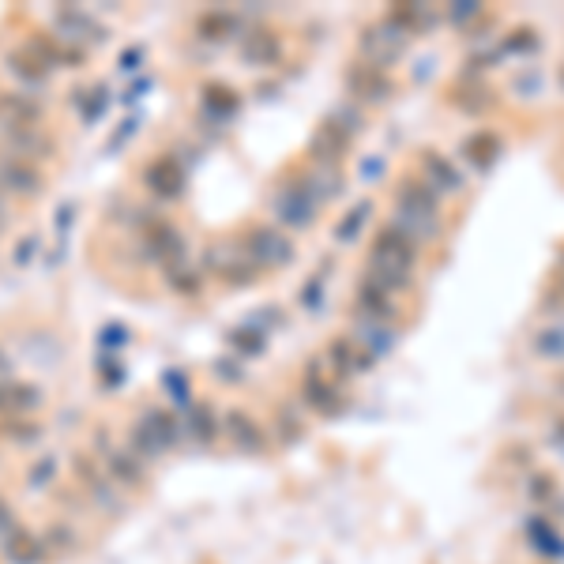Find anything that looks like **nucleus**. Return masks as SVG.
<instances>
[{
    "label": "nucleus",
    "mask_w": 564,
    "mask_h": 564,
    "mask_svg": "<svg viewBox=\"0 0 564 564\" xmlns=\"http://www.w3.org/2000/svg\"><path fill=\"white\" fill-rule=\"evenodd\" d=\"M414 237L403 234V230H384V234L376 237L373 245V275L369 279H376L380 286H403L410 275V264H414Z\"/></svg>",
    "instance_id": "1"
},
{
    "label": "nucleus",
    "mask_w": 564,
    "mask_h": 564,
    "mask_svg": "<svg viewBox=\"0 0 564 564\" xmlns=\"http://www.w3.org/2000/svg\"><path fill=\"white\" fill-rule=\"evenodd\" d=\"M136 226H140V249L147 260H158L162 267L185 260V241L173 230L170 219H162L155 211H140Z\"/></svg>",
    "instance_id": "2"
},
{
    "label": "nucleus",
    "mask_w": 564,
    "mask_h": 564,
    "mask_svg": "<svg viewBox=\"0 0 564 564\" xmlns=\"http://www.w3.org/2000/svg\"><path fill=\"white\" fill-rule=\"evenodd\" d=\"M0 192H12L19 200H38L46 192V173L38 170L34 162L12 158L0 147Z\"/></svg>",
    "instance_id": "3"
},
{
    "label": "nucleus",
    "mask_w": 564,
    "mask_h": 564,
    "mask_svg": "<svg viewBox=\"0 0 564 564\" xmlns=\"http://www.w3.org/2000/svg\"><path fill=\"white\" fill-rule=\"evenodd\" d=\"M53 27L61 31V38L68 46L87 49V46H102V42H106V27H102L91 12L76 8V4H61V8L53 12Z\"/></svg>",
    "instance_id": "4"
},
{
    "label": "nucleus",
    "mask_w": 564,
    "mask_h": 564,
    "mask_svg": "<svg viewBox=\"0 0 564 564\" xmlns=\"http://www.w3.org/2000/svg\"><path fill=\"white\" fill-rule=\"evenodd\" d=\"M0 147L12 158H23V162H49L57 158V140L49 136L46 128H0Z\"/></svg>",
    "instance_id": "5"
},
{
    "label": "nucleus",
    "mask_w": 564,
    "mask_h": 564,
    "mask_svg": "<svg viewBox=\"0 0 564 564\" xmlns=\"http://www.w3.org/2000/svg\"><path fill=\"white\" fill-rule=\"evenodd\" d=\"M241 249H245V256H249L252 264L264 267V271L282 267L294 256V245H290L279 230H271V226H252L249 234L241 237Z\"/></svg>",
    "instance_id": "6"
},
{
    "label": "nucleus",
    "mask_w": 564,
    "mask_h": 564,
    "mask_svg": "<svg viewBox=\"0 0 564 564\" xmlns=\"http://www.w3.org/2000/svg\"><path fill=\"white\" fill-rule=\"evenodd\" d=\"M46 106L27 91H0V128H42Z\"/></svg>",
    "instance_id": "7"
},
{
    "label": "nucleus",
    "mask_w": 564,
    "mask_h": 564,
    "mask_svg": "<svg viewBox=\"0 0 564 564\" xmlns=\"http://www.w3.org/2000/svg\"><path fill=\"white\" fill-rule=\"evenodd\" d=\"M275 215H279L282 226H309L316 215V192L309 188V181H298V185H286L275 196Z\"/></svg>",
    "instance_id": "8"
},
{
    "label": "nucleus",
    "mask_w": 564,
    "mask_h": 564,
    "mask_svg": "<svg viewBox=\"0 0 564 564\" xmlns=\"http://www.w3.org/2000/svg\"><path fill=\"white\" fill-rule=\"evenodd\" d=\"M143 185H147V192L158 196V200H177V196L185 192V173H181V166H177L173 155H158L143 166Z\"/></svg>",
    "instance_id": "9"
},
{
    "label": "nucleus",
    "mask_w": 564,
    "mask_h": 564,
    "mask_svg": "<svg viewBox=\"0 0 564 564\" xmlns=\"http://www.w3.org/2000/svg\"><path fill=\"white\" fill-rule=\"evenodd\" d=\"M102 470L110 474L113 486H125V489L143 486V459L132 452V448H113V444H106V448H102Z\"/></svg>",
    "instance_id": "10"
},
{
    "label": "nucleus",
    "mask_w": 564,
    "mask_h": 564,
    "mask_svg": "<svg viewBox=\"0 0 564 564\" xmlns=\"http://www.w3.org/2000/svg\"><path fill=\"white\" fill-rule=\"evenodd\" d=\"M72 470H76V478L83 482V489H87V493H91V497H94L98 504H102V508H110V512H113V508H121V501L113 497L110 474L98 467L91 455H87V452L72 455Z\"/></svg>",
    "instance_id": "11"
},
{
    "label": "nucleus",
    "mask_w": 564,
    "mask_h": 564,
    "mask_svg": "<svg viewBox=\"0 0 564 564\" xmlns=\"http://www.w3.org/2000/svg\"><path fill=\"white\" fill-rule=\"evenodd\" d=\"M301 395H305V403H309V407L324 410V414H335V410L343 407V395H339V388H335L328 376H324V369H320L316 361L309 365V369H305Z\"/></svg>",
    "instance_id": "12"
},
{
    "label": "nucleus",
    "mask_w": 564,
    "mask_h": 564,
    "mask_svg": "<svg viewBox=\"0 0 564 564\" xmlns=\"http://www.w3.org/2000/svg\"><path fill=\"white\" fill-rule=\"evenodd\" d=\"M42 403V392L27 380H4L0 384V418H23Z\"/></svg>",
    "instance_id": "13"
},
{
    "label": "nucleus",
    "mask_w": 564,
    "mask_h": 564,
    "mask_svg": "<svg viewBox=\"0 0 564 564\" xmlns=\"http://www.w3.org/2000/svg\"><path fill=\"white\" fill-rule=\"evenodd\" d=\"M226 437L234 440V448H241V452H260L264 448V429L252 422L245 410L226 414Z\"/></svg>",
    "instance_id": "14"
},
{
    "label": "nucleus",
    "mask_w": 564,
    "mask_h": 564,
    "mask_svg": "<svg viewBox=\"0 0 564 564\" xmlns=\"http://www.w3.org/2000/svg\"><path fill=\"white\" fill-rule=\"evenodd\" d=\"M4 64H8V72H12V76H16L19 83H23V91H38V87H42V83L49 79L46 68L34 61V57H31V53H27L23 46L12 49V53L4 57Z\"/></svg>",
    "instance_id": "15"
},
{
    "label": "nucleus",
    "mask_w": 564,
    "mask_h": 564,
    "mask_svg": "<svg viewBox=\"0 0 564 564\" xmlns=\"http://www.w3.org/2000/svg\"><path fill=\"white\" fill-rule=\"evenodd\" d=\"M358 309L365 316H373V320H384V316H395L392 309V290L388 286H380L376 279H365L358 286Z\"/></svg>",
    "instance_id": "16"
},
{
    "label": "nucleus",
    "mask_w": 564,
    "mask_h": 564,
    "mask_svg": "<svg viewBox=\"0 0 564 564\" xmlns=\"http://www.w3.org/2000/svg\"><path fill=\"white\" fill-rule=\"evenodd\" d=\"M4 557L12 564H38L46 557V542L34 538L31 531H12L8 542H4Z\"/></svg>",
    "instance_id": "17"
},
{
    "label": "nucleus",
    "mask_w": 564,
    "mask_h": 564,
    "mask_svg": "<svg viewBox=\"0 0 564 564\" xmlns=\"http://www.w3.org/2000/svg\"><path fill=\"white\" fill-rule=\"evenodd\" d=\"M241 57H245V64H252V68L275 64V61H279V38H275L271 31L249 34V38L241 42Z\"/></svg>",
    "instance_id": "18"
},
{
    "label": "nucleus",
    "mask_w": 564,
    "mask_h": 564,
    "mask_svg": "<svg viewBox=\"0 0 564 564\" xmlns=\"http://www.w3.org/2000/svg\"><path fill=\"white\" fill-rule=\"evenodd\" d=\"M328 365H335V373H343V376H350V373H361L369 361H365V354H361L358 346H354V339H335V343L328 346Z\"/></svg>",
    "instance_id": "19"
},
{
    "label": "nucleus",
    "mask_w": 564,
    "mask_h": 564,
    "mask_svg": "<svg viewBox=\"0 0 564 564\" xmlns=\"http://www.w3.org/2000/svg\"><path fill=\"white\" fill-rule=\"evenodd\" d=\"M72 102H76L79 117L91 125V121H98V117H102V110L110 106V87H106V83H98V87H91V91L76 87V91H72Z\"/></svg>",
    "instance_id": "20"
},
{
    "label": "nucleus",
    "mask_w": 564,
    "mask_h": 564,
    "mask_svg": "<svg viewBox=\"0 0 564 564\" xmlns=\"http://www.w3.org/2000/svg\"><path fill=\"white\" fill-rule=\"evenodd\" d=\"M143 422L151 425V433L162 440V448H173L177 440H181V422L173 418L170 410H158V407H147L143 410Z\"/></svg>",
    "instance_id": "21"
},
{
    "label": "nucleus",
    "mask_w": 564,
    "mask_h": 564,
    "mask_svg": "<svg viewBox=\"0 0 564 564\" xmlns=\"http://www.w3.org/2000/svg\"><path fill=\"white\" fill-rule=\"evenodd\" d=\"M234 31H237V19L230 12H204V16L196 19V34L207 38V42H226Z\"/></svg>",
    "instance_id": "22"
},
{
    "label": "nucleus",
    "mask_w": 564,
    "mask_h": 564,
    "mask_svg": "<svg viewBox=\"0 0 564 564\" xmlns=\"http://www.w3.org/2000/svg\"><path fill=\"white\" fill-rule=\"evenodd\" d=\"M166 286H170L173 294L192 298V294L204 286V275H200V271H192V267H185V260H177V264H166Z\"/></svg>",
    "instance_id": "23"
},
{
    "label": "nucleus",
    "mask_w": 564,
    "mask_h": 564,
    "mask_svg": "<svg viewBox=\"0 0 564 564\" xmlns=\"http://www.w3.org/2000/svg\"><path fill=\"white\" fill-rule=\"evenodd\" d=\"M204 110L211 113V117H219V121L234 117V113H237V91L222 87V83H211V87H204Z\"/></svg>",
    "instance_id": "24"
},
{
    "label": "nucleus",
    "mask_w": 564,
    "mask_h": 564,
    "mask_svg": "<svg viewBox=\"0 0 564 564\" xmlns=\"http://www.w3.org/2000/svg\"><path fill=\"white\" fill-rule=\"evenodd\" d=\"M128 440H132V452L140 455V459H158V455L166 452V448H162V440H158L155 433H151V425L143 422V418H140L136 425H132Z\"/></svg>",
    "instance_id": "25"
},
{
    "label": "nucleus",
    "mask_w": 564,
    "mask_h": 564,
    "mask_svg": "<svg viewBox=\"0 0 564 564\" xmlns=\"http://www.w3.org/2000/svg\"><path fill=\"white\" fill-rule=\"evenodd\" d=\"M0 437L16 440V444H34L42 437V425L31 422V418H4L0 422Z\"/></svg>",
    "instance_id": "26"
},
{
    "label": "nucleus",
    "mask_w": 564,
    "mask_h": 564,
    "mask_svg": "<svg viewBox=\"0 0 564 564\" xmlns=\"http://www.w3.org/2000/svg\"><path fill=\"white\" fill-rule=\"evenodd\" d=\"M188 422H192V433H196V440H204V444H211V440H215V433H219V425H215V414H211V407H196Z\"/></svg>",
    "instance_id": "27"
},
{
    "label": "nucleus",
    "mask_w": 564,
    "mask_h": 564,
    "mask_svg": "<svg viewBox=\"0 0 564 564\" xmlns=\"http://www.w3.org/2000/svg\"><path fill=\"white\" fill-rule=\"evenodd\" d=\"M98 380H102V388H121L125 384V365H121V358L117 354H106V358L98 361Z\"/></svg>",
    "instance_id": "28"
},
{
    "label": "nucleus",
    "mask_w": 564,
    "mask_h": 564,
    "mask_svg": "<svg viewBox=\"0 0 564 564\" xmlns=\"http://www.w3.org/2000/svg\"><path fill=\"white\" fill-rule=\"evenodd\" d=\"M230 346H237L241 354H260V350L267 346V339H264V331L237 328V331H230Z\"/></svg>",
    "instance_id": "29"
},
{
    "label": "nucleus",
    "mask_w": 564,
    "mask_h": 564,
    "mask_svg": "<svg viewBox=\"0 0 564 564\" xmlns=\"http://www.w3.org/2000/svg\"><path fill=\"white\" fill-rule=\"evenodd\" d=\"M42 542H46V553H49V549H53V546L72 549V546H76V534H72V531H64V527H49V534H46V538H42Z\"/></svg>",
    "instance_id": "30"
},
{
    "label": "nucleus",
    "mask_w": 564,
    "mask_h": 564,
    "mask_svg": "<svg viewBox=\"0 0 564 564\" xmlns=\"http://www.w3.org/2000/svg\"><path fill=\"white\" fill-rule=\"evenodd\" d=\"M98 343L102 346H125L128 343V328L125 324H106L102 335H98Z\"/></svg>",
    "instance_id": "31"
},
{
    "label": "nucleus",
    "mask_w": 564,
    "mask_h": 564,
    "mask_svg": "<svg viewBox=\"0 0 564 564\" xmlns=\"http://www.w3.org/2000/svg\"><path fill=\"white\" fill-rule=\"evenodd\" d=\"M34 252H38V237H23V241L16 245V252H12V260L23 267V264H31L34 260Z\"/></svg>",
    "instance_id": "32"
},
{
    "label": "nucleus",
    "mask_w": 564,
    "mask_h": 564,
    "mask_svg": "<svg viewBox=\"0 0 564 564\" xmlns=\"http://www.w3.org/2000/svg\"><path fill=\"white\" fill-rule=\"evenodd\" d=\"M136 125H140V121H136V117H128L125 125L117 128V136H110V143H106V147H110V151H117V147H121V143H125L132 132H136Z\"/></svg>",
    "instance_id": "33"
},
{
    "label": "nucleus",
    "mask_w": 564,
    "mask_h": 564,
    "mask_svg": "<svg viewBox=\"0 0 564 564\" xmlns=\"http://www.w3.org/2000/svg\"><path fill=\"white\" fill-rule=\"evenodd\" d=\"M49 474H53V459H42V463H38V467L31 470V486L34 489H46V478Z\"/></svg>",
    "instance_id": "34"
},
{
    "label": "nucleus",
    "mask_w": 564,
    "mask_h": 564,
    "mask_svg": "<svg viewBox=\"0 0 564 564\" xmlns=\"http://www.w3.org/2000/svg\"><path fill=\"white\" fill-rule=\"evenodd\" d=\"M140 61H143V46H132V49H125V53H121V68H125V72H136V68H140Z\"/></svg>",
    "instance_id": "35"
},
{
    "label": "nucleus",
    "mask_w": 564,
    "mask_h": 564,
    "mask_svg": "<svg viewBox=\"0 0 564 564\" xmlns=\"http://www.w3.org/2000/svg\"><path fill=\"white\" fill-rule=\"evenodd\" d=\"M72 215H76V204H64L61 211H57V230H68V226H72Z\"/></svg>",
    "instance_id": "36"
},
{
    "label": "nucleus",
    "mask_w": 564,
    "mask_h": 564,
    "mask_svg": "<svg viewBox=\"0 0 564 564\" xmlns=\"http://www.w3.org/2000/svg\"><path fill=\"white\" fill-rule=\"evenodd\" d=\"M12 226V211H8V204H4V196H0V234Z\"/></svg>",
    "instance_id": "37"
},
{
    "label": "nucleus",
    "mask_w": 564,
    "mask_h": 564,
    "mask_svg": "<svg viewBox=\"0 0 564 564\" xmlns=\"http://www.w3.org/2000/svg\"><path fill=\"white\" fill-rule=\"evenodd\" d=\"M12 523V508L4 504V497H0V527H8Z\"/></svg>",
    "instance_id": "38"
},
{
    "label": "nucleus",
    "mask_w": 564,
    "mask_h": 564,
    "mask_svg": "<svg viewBox=\"0 0 564 564\" xmlns=\"http://www.w3.org/2000/svg\"><path fill=\"white\" fill-rule=\"evenodd\" d=\"M8 373H12V361H8V354L0 350V376H8Z\"/></svg>",
    "instance_id": "39"
}]
</instances>
